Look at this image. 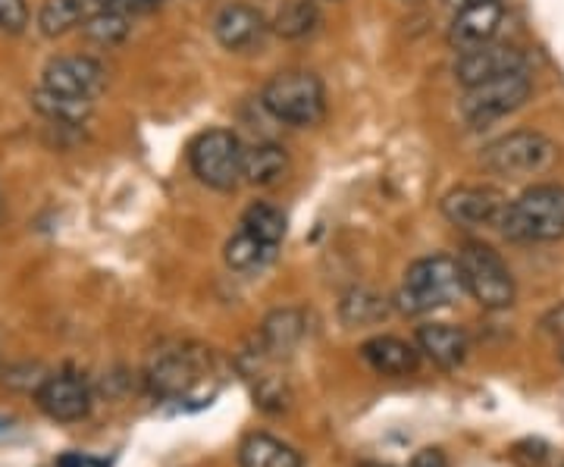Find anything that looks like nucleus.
Instances as JSON below:
<instances>
[{"instance_id":"3","label":"nucleus","mask_w":564,"mask_h":467,"mask_svg":"<svg viewBox=\"0 0 564 467\" xmlns=\"http://www.w3.org/2000/svg\"><path fill=\"white\" fill-rule=\"evenodd\" d=\"M458 267H462L464 292L477 305H484L486 311H505L514 305L518 285L502 254L492 245L467 242L458 251Z\"/></svg>"},{"instance_id":"2","label":"nucleus","mask_w":564,"mask_h":467,"mask_svg":"<svg viewBox=\"0 0 564 467\" xmlns=\"http://www.w3.org/2000/svg\"><path fill=\"white\" fill-rule=\"evenodd\" d=\"M464 295L462 267L455 258L445 254H433V258H421L408 267L404 283L395 295V305L404 314H426L436 307L455 305Z\"/></svg>"},{"instance_id":"31","label":"nucleus","mask_w":564,"mask_h":467,"mask_svg":"<svg viewBox=\"0 0 564 467\" xmlns=\"http://www.w3.org/2000/svg\"><path fill=\"white\" fill-rule=\"evenodd\" d=\"M61 467H104V465L91 461V458H79V455H69V458H63Z\"/></svg>"},{"instance_id":"22","label":"nucleus","mask_w":564,"mask_h":467,"mask_svg":"<svg viewBox=\"0 0 564 467\" xmlns=\"http://www.w3.org/2000/svg\"><path fill=\"white\" fill-rule=\"evenodd\" d=\"M289 173V154L280 144H258L251 151H245V176L254 185L280 183Z\"/></svg>"},{"instance_id":"30","label":"nucleus","mask_w":564,"mask_h":467,"mask_svg":"<svg viewBox=\"0 0 564 467\" xmlns=\"http://www.w3.org/2000/svg\"><path fill=\"white\" fill-rule=\"evenodd\" d=\"M543 333H549L552 339H558V343H564V305L552 307L549 314L543 317Z\"/></svg>"},{"instance_id":"1","label":"nucleus","mask_w":564,"mask_h":467,"mask_svg":"<svg viewBox=\"0 0 564 467\" xmlns=\"http://www.w3.org/2000/svg\"><path fill=\"white\" fill-rule=\"evenodd\" d=\"M499 229L511 242L564 239V185H530L518 202L505 204Z\"/></svg>"},{"instance_id":"13","label":"nucleus","mask_w":564,"mask_h":467,"mask_svg":"<svg viewBox=\"0 0 564 467\" xmlns=\"http://www.w3.org/2000/svg\"><path fill=\"white\" fill-rule=\"evenodd\" d=\"M502 20L505 10L499 0H470V3H462L458 17L452 20L448 39H452V44H458L462 51L477 47V44L492 41V35L499 32Z\"/></svg>"},{"instance_id":"14","label":"nucleus","mask_w":564,"mask_h":467,"mask_svg":"<svg viewBox=\"0 0 564 467\" xmlns=\"http://www.w3.org/2000/svg\"><path fill=\"white\" fill-rule=\"evenodd\" d=\"M214 35L226 51H251L267 35V20L248 3H229L214 20Z\"/></svg>"},{"instance_id":"17","label":"nucleus","mask_w":564,"mask_h":467,"mask_svg":"<svg viewBox=\"0 0 564 467\" xmlns=\"http://www.w3.org/2000/svg\"><path fill=\"white\" fill-rule=\"evenodd\" d=\"M304 339V314L295 307H280L273 311L261 329V351L270 358H289Z\"/></svg>"},{"instance_id":"15","label":"nucleus","mask_w":564,"mask_h":467,"mask_svg":"<svg viewBox=\"0 0 564 467\" xmlns=\"http://www.w3.org/2000/svg\"><path fill=\"white\" fill-rule=\"evenodd\" d=\"M417 351H423L430 361L443 370H455L467 361V333L462 326L452 324H426L417 329Z\"/></svg>"},{"instance_id":"32","label":"nucleus","mask_w":564,"mask_h":467,"mask_svg":"<svg viewBox=\"0 0 564 467\" xmlns=\"http://www.w3.org/2000/svg\"><path fill=\"white\" fill-rule=\"evenodd\" d=\"M7 217V202H3V195H0V220Z\"/></svg>"},{"instance_id":"34","label":"nucleus","mask_w":564,"mask_h":467,"mask_svg":"<svg viewBox=\"0 0 564 467\" xmlns=\"http://www.w3.org/2000/svg\"><path fill=\"white\" fill-rule=\"evenodd\" d=\"M562 467H564V465H562Z\"/></svg>"},{"instance_id":"20","label":"nucleus","mask_w":564,"mask_h":467,"mask_svg":"<svg viewBox=\"0 0 564 467\" xmlns=\"http://www.w3.org/2000/svg\"><path fill=\"white\" fill-rule=\"evenodd\" d=\"M339 317H343L345 326L383 324L386 317H389V302H386L380 292H373V289L355 285V289H348L343 295Z\"/></svg>"},{"instance_id":"16","label":"nucleus","mask_w":564,"mask_h":467,"mask_svg":"<svg viewBox=\"0 0 564 467\" xmlns=\"http://www.w3.org/2000/svg\"><path fill=\"white\" fill-rule=\"evenodd\" d=\"M361 358L383 377H408L421 365V351L399 336H373L361 346Z\"/></svg>"},{"instance_id":"21","label":"nucleus","mask_w":564,"mask_h":467,"mask_svg":"<svg viewBox=\"0 0 564 467\" xmlns=\"http://www.w3.org/2000/svg\"><path fill=\"white\" fill-rule=\"evenodd\" d=\"M32 107L41 117L54 122H66V126H79L91 117V101L88 98H76V95H63V91H51L41 85L32 95Z\"/></svg>"},{"instance_id":"10","label":"nucleus","mask_w":564,"mask_h":467,"mask_svg":"<svg viewBox=\"0 0 564 467\" xmlns=\"http://www.w3.org/2000/svg\"><path fill=\"white\" fill-rule=\"evenodd\" d=\"M39 408L57 424H76L85 421L91 411V392L88 383L76 373H47L44 383L35 389Z\"/></svg>"},{"instance_id":"28","label":"nucleus","mask_w":564,"mask_h":467,"mask_svg":"<svg viewBox=\"0 0 564 467\" xmlns=\"http://www.w3.org/2000/svg\"><path fill=\"white\" fill-rule=\"evenodd\" d=\"M104 10H117V13H148L154 10L161 0H98Z\"/></svg>"},{"instance_id":"9","label":"nucleus","mask_w":564,"mask_h":467,"mask_svg":"<svg viewBox=\"0 0 564 467\" xmlns=\"http://www.w3.org/2000/svg\"><path fill=\"white\" fill-rule=\"evenodd\" d=\"M505 195L492 185H458L443 198V214L448 224L462 229L499 226L505 214Z\"/></svg>"},{"instance_id":"18","label":"nucleus","mask_w":564,"mask_h":467,"mask_svg":"<svg viewBox=\"0 0 564 467\" xmlns=\"http://www.w3.org/2000/svg\"><path fill=\"white\" fill-rule=\"evenodd\" d=\"M239 465L242 467H304L302 455L289 443H282L270 433H251L239 446Z\"/></svg>"},{"instance_id":"11","label":"nucleus","mask_w":564,"mask_h":467,"mask_svg":"<svg viewBox=\"0 0 564 467\" xmlns=\"http://www.w3.org/2000/svg\"><path fill=\"white\" fill-rule=\"evenodd\" d=\"M41 85L51 91L95 101L107 88V69L95 57H54L44 66Z\"/></svg>"},{"instance_id":"24","label":"nucleus","mask_w":564,"mask_h":467,"mask_svg":"<svg viewBox=\"0 0 564 467\" xmlns=\"http://www.w3.org/2000/svg\"><path fill=\"white\" fill-rule=\"evenodd\" d=\"M242 229H248L251 236H258L261 242L280 248V242L285 239V217L276 207H270V204H251L245 210Z\"/></svg>"},{"instance_id":"26","label":"nucleus","mask_w":564,"mask_h":467,"mask_svg":"<svg viewBox=\"0 0 564 467\" xmlns=\"http://www.w3.org/2000/svg\"><path fill=\"white\" fill-rule=\"evenodd\" d=\"M82 32L85 39H91L95 44H104V47H113L120 44L126 35H129V25H126V13H117V10H101L95 17L82 22Z\"/></svg>"},{"instance_id":"6","label":"nucleus","mask_w":564,"mask_h":467,"mask_svg":"<svg viewBox=\"0 0 564 467\" xmlns=\"http://www.w3.org/2000/svg\"><path fill=\"white\" fill-rule=\"evenodd\" d=\"M188 161L195 176L217 192H232L245 176V148L229 129L202 132L188 148Z\"/></svg>"},{"instance_id":"12","label":"nucleus","mask_w":564,"mask_h":467,"mask_svg":"<svg viewBox=\"0 0 564 467\" xmlns=\"http://www.w3.org/2000/svg\"><path fill=\"white\" fill-rule=\"evenodd\" d=\"M144 380L154 395L161 399H180L198 383V365L188 351H163L154 355L144 370Z\"/></svg>"},{"instance_id":"27","label":"nucleus","mask_w":564,"mask_h":467,"mask_svg":"<svg viewBox=\"0 0 564 467\" xmlns=\"http://www.w3.org/2000/svg\"><path fill=\"white\" fill-rule=\"evenodd\" d=\"M25 25H29L25 0H0V29L10 35H20Z\"/></svg>"},{"instance_id":"25","label":"nucleus","mask_w":564,"mask_h":467,"mask_svg":"<svg viewBox=\"0 0 564 467\" xmlns=\"http://www.w3.org/2000/svg\"><path fill=\"white\" fill-rule=\"evenodd\" d=\"M321 25V13L311 0H292L285 3L276 17V32L282 39H304Z\"/></svg>"},{"instance_id":"29","label":"nucleus","mask_w":564,"mask_h":467,"mask_svg":"<svg viewBox=\"0 0 564 467\" xmlns=\"http://www.w3.org/2000/svg\"><path fill=\"white\" fill-rule=\"evenodd\" d=\"M408 467H448V458H445L443 448H421L414 458H411V465Z\"/></svg>"},{"instance_id":"5","label":"nucleus","mask_w":564,"mask_h":467,"mask_svg":"<svg viewBox=\"0 0 564 467\" xmlns=\"http://www.w3.org/2000/svg\"><path fill=\"white\" fill-rule=\"evenodd\" d=\"M558 158V148L552 139H545L543 132H508L502 139H496L492 144L484 148V166L496 176H508V180H518V176H536L549 170Z\"/></svg>"},{"instance_id":"8","label":"nucleus","mask_w":564,"mask_h":467,"mask_svg":"<svg viewBox=\"0 0 564 467\" xmlns=\"http://www.w3.org/2000/svg\"><path fill=\"white\" fill-rule=\"evenodd\" d=\"M511 73H527V54L514 44H496V41L467 47L455 63V76L464 88L489 79H502Z\"/></svg>"},{"instance_id":"7","label":"nucleus","mask_w":564,"mask_h":467,"mask_svg":"<svg viewBox=\"0 0 564 467\" xmlns=\"http://www.w3.org/2000/svg\"><path fill=\"white\" fill-rule=\"evenodd\" d=\"M533 91V82L527 73H511L502 79L470 85L462 98V120L467 129H486L492 122L505 120L508 113L521 110Z\"/></svg>"},{"instance_id":"4","label":"nucleus","mask_w":564,"mask_h":467,"mask_svg":"<svg viewBox=\"0 0 564 467\" xmlns=\"http://www.w3.org/2000/svg\"><path fill=\"white\" fill-rule=\"evenodd\" d=\"M263 107L276 117V120L289 122V126H317L326 113V91H323V82L314 73H280L267 82L261 95Z\"/></svg>"},{"instance_id":"23","label":"nucleus","mask_w":564,"mask_h":467,"mask_svg":"<svg viewBox=\"0 0 564 467\" xmlns=\"http://www.w3.org/2000/svg\"><path fill=\"white\" fill-rule=\"evenodd\" d=\"M85 20V0H44L39 13L41 35L61 39Z\"/></svg>"},{"instance_id":"33","label":"nucleus","mask_w":564,"mask_h":467,"mask_svg":"<svg viewBox=\"0 0 564 467\" xmlns=\"http://www.w3.org/2000/svg\"><path fill=\"white\" fill-rule=\"evenodd\" d=\"M358 467H389V465H380V461H361Z\"/></svg>"},{"instance_id":"19","label":"nucleus","mask_w":564,"mask_h":467,"mask_svg":"<svg viewBox=\"0 0 564 467\" xmlns=\"http://www.w3.org/2000/svg\"><path fill=\"white\" fill-rule=\"evenodd\" d=\"M276 258V245L261 242L258 236H251L248 229H239L229 242H226V264L236 273H261L263 267Z\"/></svg>"}]
</instances>
